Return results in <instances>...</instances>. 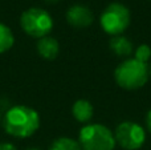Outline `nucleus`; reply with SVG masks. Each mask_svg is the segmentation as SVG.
<instances>
[{
    "mask_svg": "<svg viewBox=\"0 0 151 150\" xmlns=\"http://www.w3.org/2000/svg\"><path fill=\"white\" fill-rule=\"evenodd\" d=\"M149 76L151 77V63L149 64Z\"/></svg>",
    "mask_w": 151,
    "mask_h": 150,
    "instance_id": "16",
    "label": "nucleus"
},
{
    "mask_svg": "<svg viewBox=\"0 0 151 150\" xmlns=\"http://www.w3.org/2000/svg\"><path fill=\"white\" fill-rule=\"evenodd\" d=\"M149 64L127 58L115 68L114 79L121 88L126 90H135L145 87L149 80Z\"/></svg>",
    "mask_w": 151,
    "mask_h": 150,
    "instance_id": "2",
    "label": "nucleus"
},
{
    "mask_svg": "<svg viewBox=\"0 0 151 150\" xmlns=\"http://www.w3.org/2000/svg\"><path fill=\"white\" fill-rule=\"evenodd\" d=\"M131 21L130 11L121 3H111L101 13L99 23L101 27L110 36L122 35L129 28Z\"/></svg>",
    "mask_w": 151,
    "mask_h": 150,
    "instance_id": "5",
    "label": "nucleus"
},
{
    "mask_svg": "<svg viewBox=\"0 0 151 150\" xmlns=\"http://www.w3.org/2000/svg\"><path fill=\"white\" fill-rule=\"evenodd\" d=\"M0 150H17V149L11 142H1L0 144Z\"/></svg>",
    "mask_w": 151,
    "mask_h": 150,
    "instance_id": "14",
    "label": "nucleus"
},
{
    "mask_svg": "<svg viewBox=\"0 0 151 150\" xmlns=\"http://www.w3.org/2000/svg\"><path fill=\"white\" fill-rule=\"evenodd\" d=\"M109 48L118 57H129L133 53V43L123 35L113 36L109 41Z\"/></svg>",
    "mask_w": 151,
    "mask_h": 150,
    "instance_id": "9",
    "label": "nucleus"
},
{
    "mask_svg": "<svg viewBox=\"0 0 151 150\" xmlns=\"http://www.w3.org/2000/svg\"><path fill=\"white\" fill-rule=\"evenodd\" d=\"M36 48H37V53L42 58H47V60L56 58L58 52H60V44H58V41L55 37H50V36H45V37L39 39Z\"/></svg>",
    "mask_w": 151,
    "mask_h": 150,
    "instance_id": "8",
    "label": "nucleus"
},
{
    "mask_svg": "<svg viewBox=\"0 0 151 150\" xmlns=\"http://www.w3.org/2000/svg\"><path fill=\"white\" fill-rule=\"evenodd\" d=\"M72 113H73V117L78 122L85 124V122H89L93 118L94 109H93V105L88 100H77L73 104Z\"/></svg>",
    "mask_w": 151,
    "mask_h": 150,
    "instance_id": "10",
    "label": "nucleus"
},
{
    "mask_svg": "<svg viewBox=\"0 0 151 150\" xmlns=\"http://www.w3.org/2000/svg\"><path fill=\"white\" fill-rule=\"evenodd\" d=\"M66 21L76 28H86L94 21V15L88 7L74 4L66 11Z\"/></svg>",
    "mask_w": 151,
    "mask_h": 150,
    "instance_id": "7",
    "label": "nucleus"
},
{
    "mask_svg": "<svg viewBox=\"0 0 151 150\" xmlns=\"http://www.w3.org/2000/svg\"><path fill=\"white\" fill-rule=\"evenodd\" d=\"M78 144L82 150H114L115 138L111 130L102 124H89L80 130Z\"/></svg>",
    "mask_w": 151,
    "mask_h": 150,
    "instance_id": "3",
    "label": "nucleus"
},
{
    "mask_svg": "<svg viewBox=\"0 0 151 150\" xmlns=\"http://www.w3.org/2000/svg\"><path fill=\"white\" fill-rule=\"evenodd\" d=\"M5 133L12 137L27 138L40 128V116L35 109L25 105H16L8 109L3 120Z\"/></svg>",
    "mask_w": 151,
    "mask_h": 150,
    "instance_id": "1",
    "label": "nucleus"
},
{
    "mask_svg": "<svg viewBox=\"0 0 151 150\" xmlns=\"http://www.w3.org/2000/svg\"><path fill=\"white\" fill-rule=\"evenodd\" d=\"M20 25L28 36L41 39L52 32L53 19L42 8H29L21 13Z\"/></svg>",
    "mask_w": 151,
    "mask_h": 150,
    "instance_id": "4",
    "label": "nucleus"
},
{
    "mask_svg": "<svg viewBox=\"0 0 151 150\" xmlns=\"http://www.w3.org/2000/svg\"><path fill=\"white\" fill-rule=\"evenodd\" d=\"M27 150H41V149H39V148H29V149H27Z\"/></svg>",
    "mask_w": 151,
    "mask_h": 150,
    "instance_id": "18",
    "label": "nucleus"
},
{
    "mask_svg": "<svg viewBox=\"0 0 151 150\" xmlns=\"http://www.w3.org/2000/svg\"><path fill=\"white\" fill-rule=\"evenodd\" d=\"M45 1H48V3H56V1H58V0H45Z\"/></svg>",
    "mask_w": 151,
    "mask_h": 150,
    "instance_id": "17",
    "label": "nucleus"
},
{
    "mask_svg": "<svg viewBox=\"0 0 151 150\" xmlns=\"http://www.w3.org/2000/svg\"><path fill=\"white\" fill-rule=\"evenodd\" d=\"M0 120H1V113H0Z\"/></svg>",
    "mask_w": 151,
    "mask_h": 150,
    "instance_id": "19",
    "label": "nucleus"
},
{
    "mask_svg": "<svg viewBox=\"0 0 151 150\" xmlns=\"http://www.w3.org/2000/svg\"><path fill=\"white\" fill-rule=\"evenodd\" d=\"M49 150H82L78 141L69 137H60L55 140L50 145Z\"/></svg>",
    "mask_w": 151,
    "mask_h": 150,
    "instance_id": "12",
    "label": "nucleus"
},
{
    "mask_svg": "<svg viewBox=\"0 0 151 150\" xmlns=\"http://www.w3.org/2000/svg\"><path fill=\"white\" fill-rule=\"evenodd\" d=\"M146 125H147L149 132L151 133V109L149 110V113H147V116H146Z\"/></svg>",
    "mask_w": 151,
    "mask_h": 150,
    "instance_id": "15",
    "label": "nucleus"
},
{
    "mask_svg": "<svg viewBox=\"0 0 151 150\" xmlns=\"http://www.w3.org/2000/svg\"><path fill=\"white\" fill-rule=\"evenodd\" d=\"M115 144L125 150H138L146 141V132L137 122L125 121L119 124L114 133Z\"/></svg>",
    "mask_w": 151,
    "mask_h": 150,
    "instance_id": "6",
    "label": "nucleus"
},
{
    "mask_svg": "<svg viewBox=\"0 0 151 150\" xmlns=\"http://www.w3.org/2000/svg\"><path fill=\"white\" fill-rule=\"evenodd\" d=\"M134 58L139 63L143 64H149L150 58H151V48L147 44H142L139 45L135 49V53H134Z\"/></svg>",
    "mask_w": 151,
    "mask_h": 150,
    "instance_id": "13",
    "label": "nucleus"
},
{
    "mask_svg": "<svg viewBox=\"0 0 151 150\" xmlns=\"http://www.w3.org/2000/svg\"><path fill=\"white\" fill-rule=\"evenodd\" d=\"M15 44V36L9 27L0 23V55L9 50Z\"/></svg>",
    "mask_w": 151,
    "mask_h": 150,
    "instance_id": "11",
    "label": "nucleus"
}]
</instances>
